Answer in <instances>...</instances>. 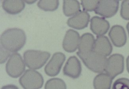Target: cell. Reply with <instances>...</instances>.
<instances>
[{"label":"cell","mask_w":129,"mask_h":89,"mask_svg":"<svg viewBox=\"0 0 129 89\" xmlns=\"http://www.w3.org/2000/svg\"><path fill=\"white\" fill-rule=\"evenodd\" d=\"M0 40L1 46L5 49L10 52H17L25 44L26 34L21 29H8L1 34Z\"/></svg>","instance_id":"cell-1"},{"label":"cell","mask_w":129,"mask_h":89,"mask_svg":"<svg viewBox=\"0 0 129 89\" xmlns=\"http://www.w3.org/2000/svg\"><path fill=\"white\" fill-rule=\"evenodd\" d=\"M77 54L84 65L92 71L101 73L105 71L107 60L106 57L100 55L93 51L84 54L78 52Z\"/></svg>","instance_id":"cell-2"},{"label":"cell","mask_w":129,"mask_h":89,"mask_svg":"<svg viewBox=\"0 0 129 89\" xmlns=\"http://www.w3.org/2000/svg\"><path fill=\"white\" fill-rule=\"evenodd\" d=\"M23 56L27 67L36 70L41 69L45 65L51 54L47 52L31 50L25 51Z\"/></svg>","instance_id":"cell-3"},{"label":"cell","mask_w":129,"mask_h":89,"mask_svg":"<svg viewBox=\"0 0 129 89\" xmlns=\"http://www.w3.org/2000/svg\"><path fill=\"white\" fill-rule=\"evenodd\" d=\"M20 84L24 89H39L43 87L44 79L38 72L27 69L19 79Z\"/></svg>","instance_id":"cell-4"},{"label":"cell","mask_w":129,"mask_h":89,"mask_svg":"<svg viewBox=\"0 0 129 89\" xmlns=\"http://www.w3.org/2000/svg\"><path fill=\"white\" fill-rule=\"evenodd\" d=\"M25 69L24 62L20 54H12L6 64V70L8 74L12 78H17L23 73Z\"/></svg>","instance_id":"cell-5"},{"label":"cell","mask_w":129,"mask_h":89,"mask_svg":"<svg viewBox=\"0 0 129 89\" xmlns=\"http://www.w3.org/2000/svg\"><path fill=\"white\" fill-rule=\"evenodd\" d=\"M124 57L120 54H114L107 60L105 71L112 79L122 73L124 70Z\"/></svg>","instance_id":"cell-6"},{"label":"cell","mask_w":129,"mask_h":89,"mask_svg":"<svg viewBox=\"0 0 129 89\" xmlns=\"http://www.w3.org/2000/svg\"><path fill=\"white\" fill-rule=\"evenodd\" d=\"M119 5L118 1H99L94 12L104 18H111L116 14Z\"/></svg>","instance_id":"cell-7"},{"label":"cell","mask_w":129,"mask_h":89,"mask_svg":"<svg viewBox=\"0 0 129 89\" xmlns=\"http://www.w3.org/2000/svg\"><path fill=\"white\" fill-rule=\"evenodd\" d=\"M65 59V55L62 53H54L45 66L44 69L45 73L51 77L57 76L60 73Z\"/></svg>","instance_id":"cell-8"},{"label":"cell","mask_w":129,"mask_h":89,"mask_svg":"<svg viewBox=\"0 0 129 89\" xmlns=\"http://www.w3.org/2000/svg\"><path fill=\"white\" fill-rule=\"evenodd\" d=\"M80 39V34L78 32L71 29L68 30L63 41V48L67 52H74L78 48Z\"/></svg>","instance_id":"cell-9"},{"label":"cell","mask_w":129,"mask_h":89,"mask_svg":"<svg viewBox=\"0 0 129 89\" xmlns=\"http://www.w3.org/2000/svg\"><path fill=\"white\" fill-rule=\"evenodd\" d=\"M82 71L81 64L80 61L75 56L70 57L63 68L64 75L76 79L79 77Z\"/></svg>","instance_id":"cell-10"},{"label":"cell","mask_w":129,"mask_h":89,"mask_svg":"<svg viewBox=\"0 0 129 89\" xmlns=\"http://www.w3.org/2000/svg\"><path fill=\"white\" fill-rule=\"evenodd\" d=\"M90 18V15L87 12L81 11L68 19L67 23L74 29H83L88 26Z\"/></svg>","instance_id":"cell-11"},{"label":"cell","mask_w":129,"mask_h":89,"mask_svg":"<svg viewBox=\"0 0 129 89\" xmlns=\"http://www.w3.org/2000/svg\"><path fill=\"white\" fill-rule=\"evenodd\" d=\"M109 35L115 47H121L126 43L127 36L124 29L122 26H112L109 32Z\"/></svg>","instance_id":"cell-12"},{"label":"cell","mask_w":129,"mask_h":89,"mask_svg":"<svg viewBox=\"0 0 129 89\" xmlns=\"http://www.w3.org/2000/svg\"><path fill=\"white\" fill-rule=\"evenodd\" d=\"M93 51L106 57L111 54L112 46L107 36H98L95 40Z\"/></svg>","instance_id":"cell-13"},{"label":"cell","mask_w":129,"mask_h":89,"mask_svg":"<svg viewBox=\"0 0 129 89\" xmlns=\"http://www.w3.org/2000/svg\"><path fill=\"white\" fill-rule=\"evenodd\" d=\"M90 29L93 33L98 36L106 34L110 28L109 21L103 18L94 16L91 19Z\"/></svg>","instance_id":"cell-14"},{"label":"cell","mask_w":129,"mask_h":89,"mask_svg":"<svg viewBox=\"0 0 129 89\" xmlns=\"http://www.w3.org/2000/svg\"><path fill=\"white\" fill-rule=\"evenodd\" d=\"M95 39L93 34L85 33L81 36L78 46V52L86 54L93 51Z\"/></svg>","instance_id":"cell-15"},{"label":"cell","mask_w":129,"mask_h":89,"mask_svg":"<svg viewBox=\"0 0 129 89\" xmlns=\"http://www.w3.org/2000/svg\"><path fill=\"white\" fill-rule=\"evenodd\" d=\"M25 7L23 1H4L2 2V7L9 14H18L24 9Z\"/></svg>","instance_id":"cell-16"},{"label":"cell","mask_w":129,"mask_h":89,"mask_svg":"<svg viewBox=\"0 0 129 89\" xmlns=\"http://www.w3.org/2000/svg\"><path fill=\"white\" fill-rule=\"evenodd\" d=\"M112 80L107 74L101 73L94 78V89H110Z\"/></svg>","instance_id":"cell-17"},{"label":"cell","mask_w":129,"mask_h":89,"mask_svg":"<svg viewBox=\"0 0 129 89\" xmlns=\"http://www.w3.org/2000/svg\"><path fill=\"white\" fill-rule=\"evenodd\" d=\"M63 10L67 17L74 16L81 12L80 3L78 1H64Z\"/></svg>","instance_id":"cell-18"},{"label":"cell","mask_w":129,"mask_h":89,"mask_svg":"<svg viewBox=\"0 0 129 89\" xmlns=\"http://www.w3.org/2000/svg\"><path fill=\"white\" fill-rule=\"evenodd\" d=\"M59 5L58 1H40L38 3L39 8L45 11H54L57 9Z\"/></svg>","instance_id":"cell-19"},{"label":"cell","mask_w":129,"mask_h":89,"mask_svg":"<svg viewBox=\"0 0 129 89\" xmlns=\"http://www.w3.org/2000/svg\"><path fill=\"white\" fill-rule=\"evenodd\" d=\"M45 89H67V85L62 79L59 78H52L46 82Z\"/></svg>","instance_id":"cell-20"},{"label":"cell","mask_w":129,"mask_h":89,"mask_svg":"<svg viewBox=\"0 0 129 89\" xmlns=\"http://www.w3.org/2000/svg\"><path fill=\"white\" fill-rule=\"evenodd\" d=\"M112 89H129V79L120 78L115 81Z\"/></svg>","instance_id":"cell-21"},{"label":"cell","mask_w":129,"mask_h":89,"mask_svg":"<svg viewBox=\"0 0 129 89\" xmlns=\"http://www.w3.org/2000/svg\"><path fill=\"white\" fill-rule=\"evenodd\" d=\"M98 1H81V5L84 11H94L98 4Z\"/></svg>","instance_id":"cell-22"},{"label":"cell","mask_w":129,"mask_h":89,"mask_svg":"<svg viewBox=\"0 0 129 89\" xmlns=\"http://www.w3.org/2000/svg\"><path fill=\"white\" fill-rule=\"evenodd\" d=\"M120 15L123 19L129 20V1H124L122 2Z\"/></svg>","instance_id":"cell-23"},{"label":"cell","mask_w":129,"mask_h":89,"mask_svg":"<svg viewBox=\"0 0 129 89\" xmlns=\"http://www.w3.org/2000/svg\"><path fill=\"white\" fill-rule=\"evenodd\" d=\"M10 55V53L9 51L1 47V63L2 64L5 63L8 58Z\"/></svg>","instance_id":"cell-24"},{"label":"cell","mask_w":129,"mask_h":89,"mask_svg":"<svg viewBox=\"0 0 129 89\" xmlns=\"http://www.w3.org/2000/svg\"><path fill=\"white\" fill-rule=\"evenodd\" d=\"M1 89H19V88L14 85L9 84L3 86Z\"/></svg>","instance_id":"cell-25"},{"label":"cell","mask_w":129,"mask_h":89,"mask_svg":"<svg viewBox=\"0 0 129 89\" xmlns=\"http://www.w3.org/2000/svg\"><path fill=\"white\" fill-rule=\"evenodd\" d=\"M126 66H127V72H129V56L126 59Z\"/></svg>","instance_id":"cell-26"},{"label":"cell","mask_w":129,"mask_h":89,"mask_svg":"<svg viewBox=\"0 0 129 89\" xmlns=\"http://www.w3.org/2000/svg\"><path fill=\"white\" fill-rule=\"evenodd\" d=\"M25 2H26V3H27V4H33V3H34L35 2H36V1H25Z\"/></svg>","instance_id":"cell-27"},{"label":"cell","mask_w":129,"mask_h":89,"mask_svg":"<svg viewBox=\"0 0 129 89\" xmlns=\"http://www.w3.org/2000/svg\"><path fill=\"white\" fill-rule=\"evenodd\" d=\"M126 28H127V31H128V34H129V22L127 23V25H126Z\"/></svg>","instance_id":"cell-28"}]
</instances>
